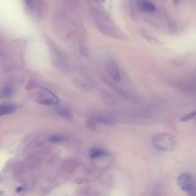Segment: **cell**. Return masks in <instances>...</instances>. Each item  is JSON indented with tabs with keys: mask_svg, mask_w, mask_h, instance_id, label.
I'll list each match as a JSON object with an SVG mask.
<instances>
[{
	"mask_svg": "<svg viewBox=\"0 0 196 196\" xmlns=\"http://www.w3.org/2000/svg\"><path fill=\"white\" fill-rule=\"evenodd\" d=\"M138 6L141 11L146 13H152L155 9V6L148 0H138Z\"/></svg>",
	"mask_w": 196,
	"mask_h": 196,
	"instance_id": "277c9868",
	"label": "cell"
},
{
	"mask_svg": "<svg viewBox=\"0 0 196 196\" xmlns=\"http://www.w3.org/2000/svg\"><path fill=\"white\" fill-rule=\"evenodd\" d=\"M105 153L100 149H93L92 150H91L90 152V155L91 157L93 158V159H97V158H99L102 155H104Z\"/></svg>",
	"mask_w": 196,
	"mask_h": 196,
	"instance_id": "52a82bcc",
	"label": "cell"
},
{
	"mask_svg": "<svg viewBox=\"0 0 196 196\" xmlns=\"http://www.w3.org/2000/svg\"><path fill=\"white\" fill-rule=\"evenodd\" d=\"M178 185L182 190L188 192L190 196H195L194 179L188 173H182L178 178Z\"/></svg>",
	"mask_w": 196,
	"mask_h": 196,
	"instance_id": "3957f363",
	"label": "cell"
},
{
	"mask_svg": "<svg viewBox=\"0 0 196 196\" xmlns=\"http://www.w3.org/2000/svg\"><path fill=\"white\" fill-rule=\"evenodd\" d=\"M107 68H108V71L110 74L115 81H120V71H119L117 64L114 61H110L107 64Z\"/></svg>",
	"mask_w": 196,
	"mask_h": 196,
	"instance_id": "5b68a950",
	"label": "cell"
},
{
	"mask_svg": "<svg viewBox=\"0 0 196 196\" xmlns=\"http://www.w3.org/2000/svg\"><path fill=\"white\" fill-rule=\"evenodd\" d=\"M56 111L58 112V113L59 115H61V116H62V117H66V118H69V117H71V115L70 111L64 107H58V108L56 110Z\"/></svg>",
	"mask_w": 196,
	"mask_h": 196,
	"instance_id": "ba28073f",
	"label": "cell"
},
{
	"mask_svg": "<svg viewBox=\"0 0 196 196\" xmlns=\"http://www.w3.org/2000/svg\"><path fill=\"white\" fill-rule=\"evenodd\" d=\"M195 113H196L195 111H194L193 113H188V115L185 116L184 117H182V118L181 119V121H189V120H192V119L195 117Z\"/></svg>",
	"mask_w": 196,
	"mask_h": 196,
	"instance_id": "8fae6325",
	"label": "cell"
},
{
	"mask_svg": "<svg viewBox=\"0 0 196 196\" xmlns=\"http://www.w3.org/2000/svg\"><path fill=\"white\" fill-rule=\"evenodd\" d=\"M174 2H175L176 4H178V3H179V2H180V0H174Z\"/></svg>",
	"mask_w": 196,
	"mask_h": 196,
	"instance_id": "7c38bea8",
	"label": "cell"
},
{
	"mask_svg": "<svg viewBox=\"0 0 196 196\" xmlns=\"http://www.w3.org/2000/svg\"><path fill=\"white\" fill-rule=\"evenodd\" d=\"M97 122H99L101 124H104V125H112L113 123V121L112 119L109 118L107 117H100L97 118Z\"/></svg>",
	"mask_w": 196,
	"mask_h": 196,
	"instance_id": "9c48e42d",
	"label": "cell"
},
{
	"mask_svg": "<svg viewBox=\"0 0 196 196\" xmlns=\"http://www.w3.org/2000/svg\"><path fill=\"white\" fill-rule=\"evenodd\" d=\"M154 196H159V195H158V193H156V192H155V194H154Z\"/></svg>",
	"mask_w": 196,
	"mask_h": 196,
	"instance_id": "4fadbf2b",
	"label": "cell"
},
{
	"mask_svg": "<svg viewBox=\"0 0 196 196\" xmlns=\"http://www.w3.org/2000/svg\"><path fill=\"white\" fill-rule=\"evenodd\" d=\"M16 110V106L14 104H2L0 105V117L9 115L14 113Z\"/></svg>",
	"mask_w": 196,
	"mask_h": 196,
	"instance_id": "8992f818",
	"label": "cell"
},
{
	"mask_svg": "<svg viewBox=\"0 0 196 196\" xmlns=\"http://www.w3.org/2000/svg\"><path fill=\"white\" fill-rule=\"evenodd\" d=\"M35 98L39 103L48 106H53L59 103V100L55 94L45 88L39 87L37 91Z\"/></svg>",
	"mask_w": 196,
	"mask_h": 196,
	"instance_id": "7a4b0ae2",
	"label": "cell"
},
{
	"mask_svg": "<svg viewBox=\"0 0 196 196\" xmlns=\"http://www.w3.org/2000/svg\"><path fill=\"white\" fill-rule=\"evenodd\" d=\"M153 146L162 152H171L175 150L178 146V143L175 137L171 134H158L153 138Z\"/></svg>",
	"mask_w": 196,
	"mask_h": 196,
	"instance_id": "6da1fadb",
	"label": "cell"
},
{
	"mask_svg": "<svg viewBox=\"0 0 196 196\" xmlns=\"http://www.w3.org/2000/svg\"><path fill=\"white\" fill-rule=\"evenodd\" d=\"M65 140V136L64 135H61V134H55L52 135L49 138V140L52 143H59L61 141H64Z\"/></svg>",
	"mask_w": 196,
	"mask_h": 196,
	"instance_id": "30bf717a",
	"label": "cell"
}]
</instances>
